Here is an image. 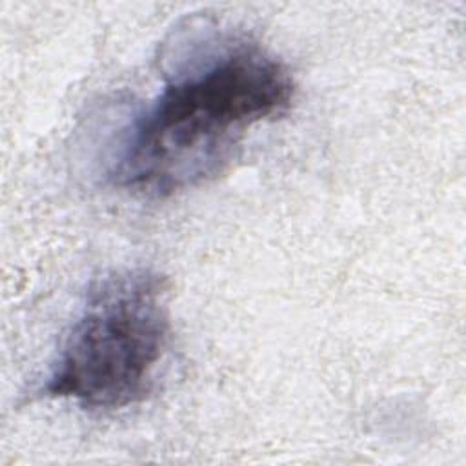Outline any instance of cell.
Returning a JSON list of instances; mask_svg holds the SVG:
<instances>
[{
  "label": "cell",
  "mask_w": 466,
  "mask_h": 466,
  "mask_svg": "<svg viewBox=\"0 0 466 466\" xmlns=\"http://www.w3.org/2000/svg\"><path fill=\"white\" fill-rule=\"evenodd\" d=\"M193 46L124 129L107 173L118 189L160 198L206 184L231 164L249 127L291 107V71L260 44L213 36Z\"/></svg>",
  "instance_id": "cell-1"
},
{
  "label": "cell",
  "mask_w": 466,
  "mask_h": 466,
  "mask_svg": "<svg viewBox=\"0 0 466 466\" xmlns=\"http://www.w3.org/2000/svg\"><path fill=\"white\" fill-rule=\"evenodd\" d=\"M167 339L162 277L149 269L104 275L89 288L42 391L84 410L135 406L151 393Z\"/></svg>",
  "instance_id": "cell-2"
}]
</instances>
